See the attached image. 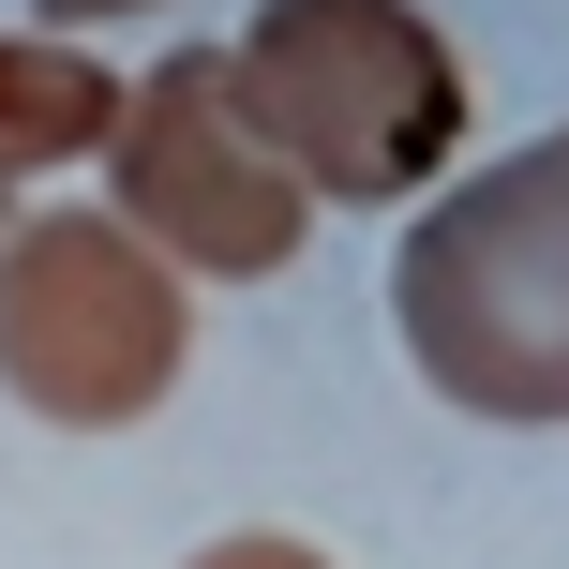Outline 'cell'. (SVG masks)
<instances>
[{
	"instance_id": "6da1fadb",
	"label": "cell",
	"mask_w": 569,
	"mask_h": 569,
	"mask_svg": "<svg viewBox=\"0 0 569 569\" xmlns=\"http://www.w3.org/2000/svg\"><path fill=\"white\" fill-rule=\"evenodd\" d=\"M390 345L465 420H569V120L420 196L390 240Z\"/></svg>"
},
{
	"instance_id": "7a4b0ae2",
	"label": "cell",
	"mask_w": 569,
	"mask_h": 569,
	"mask_svg": "<svg viewBox=\"0 0 569 569\" xmlns=\"http://www.w3.org/2000/svg\"><path fill=\"white\" fill-rule=\"evenodd\" d=\"M226 106L315 210H405L435 166H465V60L420 0H256Z\"/></svg>"
},
{
	"instance_id": "3957f363",
	"label": "cell",
	"mask_w": 569,
	"mask_h": 569,
	"mask_svg": "<svg viewBox=\"0 0 569 569\" xmlns=\"http://www.w3.org/2000/svg\"><path fill=\"white\" fill-rule=\"evenodd\" d=\"M196 360V284L120 210H16L0 226V390L46 435H136Z\"/></svg>"
},
{
	"instance_id": "277c9868",
	"label": "cell",
	"mask_w": 569,
	"mask_h": 569,
	"mask_svg": "<svg viewBox=\"0 0 569 569\" xmlns=\"http://www.w3.org/2000/svg\"><path fill=\"white\" fill-rule=\"evenodd\" d=\"M90 166H106V210L180 284H270L284 256H300V226H315V196L256 150V120L226 106V46L150 60V76L120 90V120H106Z\"/></svg>"
},
{
	"instance_id": "5b68a950",
	"label": "cell",
	"mask_w": 569,
	"mask_h": 569,
	"mask_svg": "<svg viewBox=\"0 0 569 569\" xmlns=\"http://www.w3.org/2000/svg\"><path fill=\"white\" fill-rule=\"evenodd\" d=\"M120 120V76L76 46V30H0V196L46 166H90Z\"/></svg>"
},
{
	"instance_id": "8992f818",
	"label": "cell",
	"mask_w": 569,
	"mask_h": 569,
	"mask_svg": "<svg viewBox=\"0 0 569 569\" xmlns=\"http://www.w3.org/2000/svg\"><path fill=\"white\" fill-rule=\"evenodd\" d=\"M180 569H330L315 540H270V525H240V540H210V555H180Z\"/></svg>"
},
{
	"instance_id": "52a82bcc",
	"label": "cell",
	"mask_w": 569,
	"mask_h": 569,
	"mask_svg": "<svg viewBox=\"0 0 569 569\" xmlns=\"http://www.w3.org/2000/svg\"><path fill=\"white\" fill-rule=\"evenodd\" d=\"M90 16H150V0H46V30H90Z\"/></svg>"
}]
</instances>
